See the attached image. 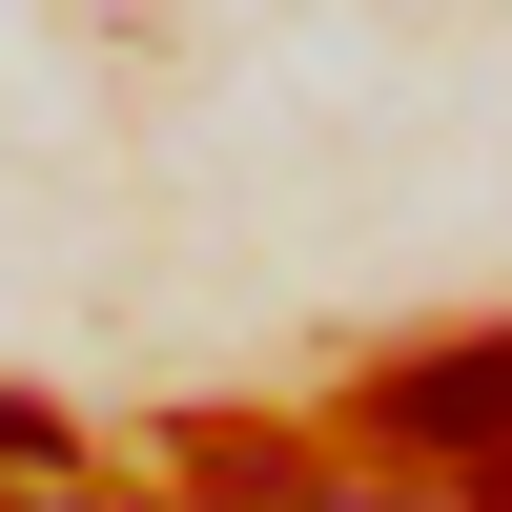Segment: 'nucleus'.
<instances>
[{
  "mask_svg": "<svg viewBox=\"0 0 512 512\" xmlns=\"http://www.w3.org/2000/svg\"><path fill=\"white\" fill-rule=\"evenodd\" d=\"M369 431L390 451H512V349H410L369 390Z\"/></svg>",
  "mask_w": 512,
  "mask_h": 512,
  "instance_id": "f257e3e1",
  "label": "nucleus"
},
{
  "mask_svg": "<svg viewBox=\"0 0 512 512\" xmlns=\"http://www.w3.org/2000/svg\"><path fill=\"white\" fill-rule=\"evenodd\" d=\"M451 512H512V451H472V492H451Z\"/></svg>",
  "mask_w": 512,
  "mask_h": 512,
  "instance_id": "f03ea898",
  "label": "nucleus"
}]
</instances>
